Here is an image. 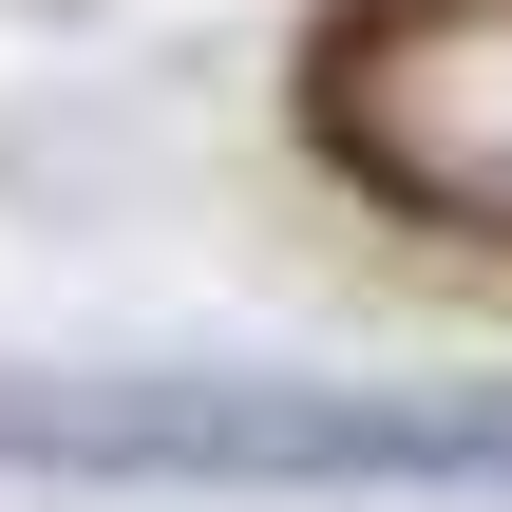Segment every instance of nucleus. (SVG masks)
I'll return each instance as SVG.
<instances>
[{"instance_id":"f257e3e1","label":"nucleus","mask_w":512,"mask_h":512,"mask_svg":"<svg viewBox=\"0 0 512 512\" xmlns=\"http://www.w3.org/2000/svg\"><path fill=\"white\" fill-rule=\"evenodd\" d=\"M0 475H114V494H512V380L0 361Z\"/></svg>"}]
</instances>
